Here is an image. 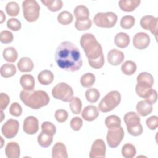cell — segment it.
<instances>
[{
    "instance_id": "6da1fadb",
    "label": "cell",
    "mask_w": 158,
    "mask_h": 158,
    "mask_svg": "<svg viewBox=\"0 0 158 158\" xmlns=\"http://www.w3.org/2000/svg\"><path fill=\"white\" fill-rule=\"evenodd\" d=\"M55 60L60 69L72 72L79 70L83 64L78 48L70 41L59 44L56 49Z\"/></svg>"
},
{
    "instance_id": "7a4b0ae2",
    "label": "cell",
    "mask_w": 158,
    "mask_h": 158,
    "mask_svg": "<svg viewBox=\"0 0 158 158\" xmlns=\"http://www.w3.org/2000/svg\"><path fill=\"white\" fill-rule=\"evenodd\" d=\"M20 98L25 105L33 109H38L48 105L50 101L48 93L43 90L23 89L20 92Z\"/></svg>"
},
{
    "instance_id": "3957f363",
    "label": "cell",
    "mask_w": 158,
    "mask_h": 158,
    "mask_svg": "<svg viewBox=\"0 0 158 158\" xmlns=\"http://www.w3.org/2000/svg\"><path fill=\"white\" fill-rule=\"evenodd\" d=\"M80 43L88 60L98 59L103 54L101 45L93 34L89 33L83 34Z\"/></svg>"
},
{
    "instance_id": "277c9868",
    "label": "cell",
    "mask_w": 158,
    "mask_h": 158,
    "mask_svg": "<svg viewBox=\"0 0 158 158\" xmlns=\"http://www.w3.org/2000/svg\"><path fill=\"white\" fill-rule=\"evenodd\" d=\"M136 80V93L139 97L144 98L153 85L154 78L151 73L143 72L138 75Z\"/></svg>"
},
{
    "instance_id": "5b68a950",
    "label": "cell",
    "mask_w": 158,
    "mask_h": 158,
    "mask_svg": "<svg viewBox=\"0 0 158 158\" xmlns=\"http://www.w3.org/2000/svg\"><path fill=\"white\" fill-rule=\"evenodd\" d=\"M121 101V95L117 91L109 92L99 102L98 109L102 112H108L112 110Z\"/></svg>"
},
{
    "instance_id": "8992f818",
    "label": "cell",
    "mask_w": 158,
    "mask_h": 158,
    "mask_svg": "<svg viewBox=\"0 0 158 158\" xmlns=\"http://www.w3.org/2000/svg\"><path fill=\"white\" fill-rule=\"evenodd\" d=\"M124 122L127 125L128 132L133 136L141 135L143 128L140 123V117L135 112H127L123 117Z\"/></svg>"
},
{
    "instance_id": "52a82bcc",
    "label": "cell",
    "mask_w": 158,
    "mask_h": 158,
    "mask_svg": "<svg viewBox=\"0 0 158 158\" xmlns=\"http://www.w3.org/2000/svg\"><path fill=\"white\" fill-rule=\"evenodd\" d=\"M22 10L25 19L29 22H35L39 17L40 7L35 0L23 1Z\"/></svg>"
},
{
    "instance_id": "ba28073f",
    "label": "cell",
    "mask_w": 158,
    "mask_h": 158,
    "mask_svg": "<svg viewBox=\"0 0 158 158\" xmlns=\"http://www.w3.org/2000/svg\"><path fill=\"white\" fill-rule=\"evenodd\" d=\"M117 21V16L113 12H98L93 17L94 23L101 28H112Z\"/></svg>"
},
{
    "instance_id": "9c48e42d",
    "label": "cell",
    "mask_w": 158,
    "mask_h": 158,
    "mask_svg": "<svg viewBox=\"0 0 158 158\" xmlns=\"http://www.w3.org/2000/svg\"><path fill=\"white\" fill-rule=\"evenodd\" d=\"M52 95L55 99L64 102H70L73 98V91L70 85L66 83L61 82L52 88Z\"/></svg>"
},
{
    "instance_id": "30bf717a",
    "label": "cell",
    "mask_w": 158,
    "mask_h": 158,
    "mask_svg": "<svg viewBox=\"0 0 158 158\" xmlns=\"http://www.w3.org/2000/svg\"><path fill=\"white\" fill-rule=\"evenodd\" d=\"M123 136L124 131L122 127L108 129L106 139L109 146L112 148H117L120 144Z\"/></svg>"
},
{
    "instance_id": "8fae6325",
    "label": "cell",
    "mask_w": 158,
    "mask_h": 158,
    "mask_svg": "<svg viewBox=\"0 0 158 158\" xmlns=\"http://www.w3.org/2000/svg\"><path fill=\"white\" fill-rule=\"evenodd\" d=\"M19 128V123L17 120L9 119L2 125L1 132L5 138L11 139L17 135Z\"/></svg>"
},
{
    "instance_id": "7c38bea8",
    "label": "cell",
    "mask_w": 158,
    "mask_h": 158,
    "mask_svg": "<svg viewBox=\"0 0 158 158\" xmlns=\"http://www.w3.org/2000/svg\"><path fill=\"white\" fill-rule=\"evenodd\" d=\"M106 151L104 141L101 139H97L93 143L89 156L91 158H104Z\"/></svg>"
},
{
    "instance_id": "4fadbf2b",
    "label": "cell",
    "mask_w": 158,
    "mask_h": 158,
    "mask_svg": "<svg viewBox=\"0 0 158 158\" xmlns=\"http://www.w3.org/2000/svg\"><path fill=\"white\" fill-rule=\"evenodd\" d=\"M150 43L149 36L144 32H139L133 38V44L135 48L142 50L146 49Z\"/></svg>"
},
{
    "instance_id": "5bb4252c",
    "label": "cell",
    "mask_w": 158,
    "mask_h": 158,
    "mask_svg": "<svg viewBox=\"0 0 158 158\" xmlns=\"http://www.w3.org/2000/svg\"><path fill=\"white\" fill-rule=\"evenodd\" d=\"M39 129L38 119L33 116L26 117L23 121V130L28 135H33L37 133Z\"/></svg>"
},
{
    "instance_id": "9a60e30c",
    "label": "cell",
    "mask_w": 158,
    "mask_h": 158,
    "mask_svg": "<svg viewBox=\"0 0 158 158\" xmlns=\"http://www.w3.org/2000/svg\"><path fill=\"white\" fill-rule=\"evenodd\" d=\"M124 59L123 52L116 49H111L107 54V60L109 63L114 66L120 65Z\"/></svg>"
},
{
    "instance_id": "2e32d148",
    "label": "cell",
    "mask_w": 158,
    "mask_h": 158,
    "mask_svg": "<svg viewBox=\"0 0 158 158\" xmlns=\"http://www.w3.org/2000/svg\"><path fill=\"white\" fill-rule=\"evenodd\" d=\"M99 112L98 109L93 105H89L85 107L81 112V117L84 120L91 122L99 116Z\"/></svg>"
},
{
    "instance_id": "e0dca14e",
    "label": "cell",
    "mask_w": 158,
    "mask_h": 158,
    "mask_svg": "<svg viewBox=\"0 0 158 158\" xmlns=\"http://www.w3.org/2000/svg\"><path fill=\"white\" fill-rule=\"evenodd\" d=\"M5 153L8 158H19L20 155L19 145L16 142H10L5 148Z\"/></svg>"
},
{
    "instance_id": "ac0fdd59",
    "label": "cell",
    "mask_w": 158,
    "mask_h": 158,
    "mask_svg": "<svg viewBox=\"0 0 158 158\" xmlns=\"http://www.w3.org/2000/svg\"><path fill=\"white\" fill-rule=\"evenodd\" d=\"M52 158H67V153L65 145L61 143H56L52 149Z\"/></svg>"
},
{
    "instance_id": "d6986e66",
    "label": "cell",
    "mask_w": 158,
    "mask_h": 158,
    "mask_svg": "<svg viewBox=\"0 0 158 158\" xmlns=\"http://www.w3.org/2000/svg\"><path fill=\"white\" fill-rule=\"evenodd\" d=\"M20 83L25 91L33 90L35 85L34 77L30 74H25L21 76L20 79Z\"/></svg>"
},
{
    "instance_id": "ffe728a7",
    "label": "cell",
    "mask_w": 158,
    "mask_h": 158,
    "mask_svg": "<svg viewBox=\"0 0 158 158\" xmlns=\"http://www.w3.org/2000/svg\"><path fill=\"white\" fill-rule=\"evenodd\" d=\"M74 15L77 20H86L89 16V11L87 7L84 5H78L73 10Z\"/></svg>"
},
{
    "instance_id": "44dd1931",
    "label": "cell",
    "mask_w": 158,
    "mask_h": 158,
    "mask_svg": "<svg viewBox=\"0 0 158 158\" xmlns=\"http://www.w3.org/2000/svg\"><path fill=\"white\" fill-rule=\"evenodd\" d=\"M141 3L139 0H121L118 2L120 8L125 12L133 11Z\"/></svg>"
},
{
    "instance_id": "7402d4cb",
    "label": "cell",
    "mask_w": 158,
    "mask_h": 158,
    "mask_svg": "<svg viewBox=\"0 0 158 158\" xmlns=\"http://www.w3.org/2000/svg\"><path fill=\"white\" fill-rule=\"evenodd\" d=\"M17 68L21 72H31L33 67L34 64L31 59L27 57H22L17 62Z\"/></svg>"
},
{
    "instance_id": "603a6c76",
    "label": "cell",
    "mask_w": 158,
    "mask_h": 158,
    "mask_svg": "<svg viewBox=\"0 0 158 158\" xmlns=\"http://www.w3.org/2000/svg\"><path fill=\"white\" fill-rule=\"evenodd\" d=\"M136 109L138 114L142 117H145L150 114L152 111V105L147 102L145 100L139 101L136 105Z\"/></svg>"
},
{
    "instance_id": "cb8c5ba5",
    "label": "cell",
    "mask_w": 158,
    "mask_h": 158,
    "mask_svg": "<svg viewBox=\"0 0 158 158\" xmlns=\"http://www.w3.org/2000/svg\"><path fill=\"white\" fill-rule=\"evenodd\" d=\"M54 80V75L51 70H44L39 73L38 80L43 85H48L51 84Z\"/></svg>"
},
{
    "instance_id": "d4e9b609",
    "label": "cell",
    "mask_w": 158,
    "mask_h": 158,
    "mask_svg": "<svg viewBox=\"0 0 158 158\" xmlns=\"http://www.w3.org/2000/svg\"><path fill=\"white\" fill-rule=\"evenodd\" d=\"M114 42L117 47L125 48L130 44V36L126 33L120 32L115 35Z\"/></svg>"
},
{
    "instance_id": "484cf974",
    "label": "cell",
    "mask_w": 158,
    "mask_h": 158,
    "mask_svg": "<svg viewBox=\"0 0 158 158\" xmlns=\"http://www.w3.org/2000/svg\"><path fill=\"white\" fill-rule=\"evenodd\" d=\"M17 72L16 67L14 65L11 64H4L1 67L0 72L1 75L6 78H10L14 76Z\"/></svg>"
},
{
    "instance_id": "4316f807",
    "label": "cell",
    "mask_w": 158,
    "mask_h": 158,
    "mask_svg": "<svg viewBox=\"0 0 158 158\" xmlns=\"http://www.w3.org/2000/svg\"><path fill=\"white\" fill-rule=\"evenodd\" d=\"M53 141V136L43 131L38 136V143L43 148L49 147Z\"/></svg>"
},
{
    "instance_id": "83f0119b",
    "label": "cell",
    "mask_w": 158,
    "mask_h": 158,
    "mask_svg": "<svg viewBox=\"0 0 158 158\" xmlns=\"http://www.w3.org/2000/svg\"><path fill=\"white\" fill-rule=\"evenodd\" d=\"M2 56L5 60L9 62H14L17 59L18 53L14 48L7 47L4 49Z\"/></svg>"
},
{
    "instance_id": "f1b7e54d",
    "label": "cell",
    "mask_w": 158,
    "mask_h": 158,
    "mask_svg": "<svg viewBox=\"0 0 158 158\" xmlns=\"http://www.w3.org/2000/svg\"><path fill=\"white\" fill-rule=\"evenodd\" d=\"M41 2L51 12H57L63 6L61 0H42Z\"/></svg>"
},
{
    "instance_id": "f546056e",
    "label": "cell",
    "mask_w": 158,
    "mask_h": 158,
    "mask_svg": "<svg viewBox=\"0 0 158 158\" xmlns=\"http://www.w3.org/2000/svg\"><path fill=\"white\" fill-rule=\"evenodd\" d=\"M121 70L125 75H131L136 70V64L132 60H127L122 65Z\"/></svg>"
},
{
    "instance_id": "4dcf8cb0",
    "label": "cell",
    "mask_w": 158,
    "mask_h": 158,
    "mask_svg": "<svg viewBox=\"0 0 158 158\" xmlns=\"http://www.w3.org/2000/svg\"><path fill=\"white\" fill-rule=\"evenodd\" d=\"M96 80L95 75L92 73H86L80 78V84L85 88H90L93 85Z\"/></svg>"
},
{
    "instance_id": "1f68e13d",
    "label": "cell",
    "mask_w": 158,
    "mask_h": 158,
    "mask_svg": "<svg viewBox=\"0 0 158 158\" xmlns=\"http://www.w3.org/2000/svg\"><path fill=\"white\" fill-rule=\"evenodd\" d=\"M136 153V148L134 145L127 143L122 148V155L125 158H133Z\"/></svg>"
},
{
    "instance_id": "d6a6232c",
    "label": "cell",
    "mask_w": 158,
    "mask_h": 158,
    "mask_svg": "<svg viewBox=\"0 0 158 158\" xmlns=\"http://www.w3.org/2000/svg\"><path fill=\"white\" fill-rule=\"evenodd\" d=\"M105 124L108 129L118 128L120 127L121 120L118 116L115 115H111L106 118Z\"/></svg>"
},
{
    "instance_id": "836d02e7",
    "label": "cell",
    "mask_w": 158,
    "mask_h": 158,
    "mask_svg": "<svg viewBox=\"0 0 158 158\" xmlns=\"http://www.w3.org/2000/svg\"><path fill=\"white\" fill-rule=\"evenodd\" d=\"M73 15L68 11H62L57 15V21L59 23L67 25L72 23L73 21Z\"/></svg>"
},
{
    "instance_id": "e575fe53",
    "label": "cell",
    "mask_w": 158,
    "mask_h": 158,
    "mask_svg": "<svg viewBox=\"0 0 158 158\" xmlns=\"http://www.w3.org/2000/svg\"><path fill=\"white\" fill-rule=\"evenodd\" d=\"M85 97L91 103L96 102L100 97V93L96 88H89L85 92Z\"/></svg>"
},
{
    "instance_id": "d590c367",
    "label": "cell",
    "mask_w": 158,
    "mask_h": 158,
    "mask_svg": "<svg viewBox=\"0 0 158 158\" xmlns=\"http://www.w3.org/2000/svg\"><path fill=\"white\" fill-rule=\"evenodd\" d=\"M6 11L7 14L12 17L17 16L20 11L19 4L15 1H10L6 6Z\"/></svg>"
},
{
    "instance_id": "8d00e7d4",
    "label": "cell",
    "mask_w": 158,
    "mask_h": 158,
    "mask_svg": "<svg viewBox=\"0 0 158 158\" xmlns=\"http://www.w3.org/2000/svg\"><path fill=\"white\" fill-rule=\"evenodd\" d=\"M82 107V102L80 99L78 97H73L70 101V108L71 111L74 114H79Z\"/></svg>"
},
{
    "instance_id": "74e56055",
    "label": "cell",
    "mask_w": 158,
    "mask_h": 158,
    "mask_svg": "<svg viewBox=\"0 0 158 158\" xmlns=\"http://www.w3.org/2000/svg\"><path fill=\"white\" fill-rule=\"evenodd\" d=\"M135 23V19L132 15H125L120 20V26L124 29H130L132 28Z\"/></svg>"
},
{
    "instance_id": "f35d334b",
    "label": "cell",
    "mask_w": 158,
    "mask_h": 158,
    "mask_svg": "<svg viewBox=\"0 0 158 158\" xmlns=\"http://www.w3.org/2000/svg\"><path fill=\"white\" fill-rule=\"evenodd\" d=\"M92 25V22L90 19H88L86 20H77L75 23V27L77 30L79 31H85L91 28Z\"/></svg>"
},
{
    "instance_id": "ab89813d",
    "label": "cell",
    "mask_w": 158,
    "mask_h": 158,
    "mask_svg": "<svg viewBox=\"0 0 158 158\" xmlns=\"http://www.w3.org/2000/svg\"><path fill=\"white\" fill-rule=\"evenodd\" d=\"M41 130L43 131L54 136L56 133V126L50 122H44L41 124Z\"/></svg>"
},
{
    "instance_id": "60d3db41",
    "label": "cell",
    "mask_w": 158,
    "mask_h": 158,
    "mask_svg": "<svg viewBox=\"0 0 158 158\" xmlns=\"http://www.w3.org/2000/svg\"><path fill=\"white\" fill-rule=\"evenodd\" d=\"M7 27L9 29L14 31H17L20 30L22 24L21 22L17 19L11 18L7 20Z\"/></svg>"
},
{
    "instance_id": "b9f144b4",
    "label": "cell",
    "mask_w": 158,
    "mask_h": 158,
    "mask_svg": "<svg viewBox=\"0 0 158 158\" xmlns=\"http://www.w3.org/2000/svg\"><path fill=\"white\" fill-rule=\"evenodd\" d=\"M14 36L12 32L8 30H3L0 33V41L4 44H8L13 41Z\"/></svg>"
},
{
    "instance_id": "7bdbcfd3",
    "label": "cell",
    "mask_w": 158,
    "mask_h": 158,
    "mask_svg": "<svg viewBox=\"0 0 158 158\" xmlns=\"http://www.w3.org/2000/svg\"><path fill=\"white\" fill-rule=\"evenodd\" d=\"M89 65L94 69H98L101 68L104 64V54H102L99 58L94 60H88Z\"/></svg>"
},
{
    "instance_id": "ee69618b",
    "label": "cell",
    "mask_w": 158,
    "mask_h": 158,
    "mask_svg": "<svg viewBox=\"0 0 158 158\" xmlns=\"http://www.w3.org/2000/svg\"><path fill=\"white\" fill-rule=\"evenodd\" d=\"M9 112L14 117H19L22 113V108L18 102H13L10 106Z\"/></svg>"
},
{
    "instance_id": "f6af8a7d",
    "label": "cell",
    "mask_w": 158,
    "mask_h": 158,
    "mask_svg": "<svg viewBox=\"0 0 158 158\" xmlns=\"http://www.w3.org/2000/svg\"><path fill=\"white\" fill-rule=\"evenodd\" d=\"M155 19V17L152 15H147L143 16L140 20V25L141 27L144 30H149V27L152 22V21Z\"/></svg>"
},
{
    "instance_id": "bcb514c9",
    "label": "cell",
    "mask_w": 158,
    "mask_h": 158,
    "mask_svg": "<svg viewBox=\"0 0 158 158\" xmlns=\"http://www.w3.org/2000/svg\"><path fill=\"white\" fill-rule=\"evenodd\" d=\"M55 118L60 123L64 122L68 118V112L64 109H58L55 112Z\"/></svg>"
},
{
    "instance_id": "7dc6e473",
    "label": "cell",
    "mask_w": 158,
    "mask_h": 158,
    "mask_svg": "<svg viewBox=\"0 0 158 158\" xmlns=\"http://www.w3.org/2000/svg\"><path fill=\"white\" fill-rule=\"evenodd\" d=\"M71 128L74 131H78L83 125V120L79 117H73L70 123Z\"/></svg>"
},
{
    "instance_id": "c3c4849f",
    "label": "cell",
    "mask_w": 158,
    "mask_h": 158,
    "mask_svg": "<svg viewBox=\"0 0 158 158\" xmlns=\"http://www.w3.org/2000/svg\"><path fill=\"white\" fill-rule=\"evenodd\" d=\"M146 123L150 130H156L158 127V117L156 115H152L146 119Z\"/></svg>"
},
{
    "instance_id": "681fc988",
    "label": "cell",
    "mask_w": 158,
    "mask_h": 158,
    "mask_svg": "<svg viewBox=\"0 0 158 158\" xmlns=\"http://www.w3.org/2000/svg\"><path fill=\"white\" fill-rule=\"evenodd\" d=\"M145 101L150 104H154L157 99V91L154 89H151L148 92L146 96L144 98Z\"/></svg>"
},
{
    "instance_id": "f907efd6",
    "label": "cell",
    "mask_w": 158,
    "mask_h": 158,
    "mask_svg": "<svg viewBox=\"0 0 158 158\" xmlns=\"http://www.w3.org/2000/svg\"><path fill=\"white\" fill-rule=\"evenodd\" d=\"M10 101V99L9 96L4 93H1L0 94V108L1 110L5 109Z\"/></svg>"
},
{
    "instance_id": "816d5d0a",
    "label": "cell",
    "mask_w": 158,
    "mask_h": 158,
    "mask_svg": "<svg viewBox=\"0 0 158 158\" xmlns=\"http://www.w3.org/2000/svg\"><path fill=\"white\" fill-rule=\"evenodd\" d=\"M157 25H158V18H156L152 21L149 27V30L152 33L153 35H155L156 38L157 39Z\"/></svg>"
},
{
    "instance_id": "f5cc1de1",
    "label": "cell",
    "mask_w": 158,
    "mask_h": 158,
    "mask_svg": "<svg viewBox=\"0 0 158 158\" xmlns=\"http://www.w3.org/2000/svg\"><path fill=\"white\" fill-rule=\"evenodd\" d=\"M1 22H0V23H2L3 22H4V20H5V19H6V16H5V15L4 14V12L2 11V10H1Z\"/></svg>"
}]
</instances>
